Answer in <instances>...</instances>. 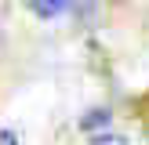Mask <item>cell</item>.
I'll return each mask as SVG.
<instances>
[{"mask_svg": "<svg viewBox=\"0 0 149 145\" xmlns=\"http://www.w3.org/2000/svg\"><path fill=\"white\" fill-rule=\"evenodd\" d=\"M26 4L33 7L40 18H55V14L65 11V4H69V0H26Z\"/></svg>", "mask_w": 149, "mask_h": 145, "instance_id": "obj_1", "label": "cell"}, {"mask_svg": "<svg viewBox=\"0 0 149 145\" xmlns=\"http://www.w3.org/2000/svg\"><path fill=\"white\" fill-rule=\"evenodd\" d=\"M91 145H127L124 138H116V134H102V138H95Z\"/></svg>", "mask_w": 149, "mask_h": 145, "instance_id": "obj_2", "label": "cell"}, {"mask_svg": "<svg viewBox=\"0 0 149 145\" xmlns=\"http://www.w3.org/2000/svg\"><path fill=\"white\" fill-rule=\"evenodd\" d=\"M73 4H77L80 11H91V7H95V0H73Z\"/></svg>", "mask_w": 149, "mask_h": 145, "instance_id": "obj_3", "label": "cell"}]
</instances>
